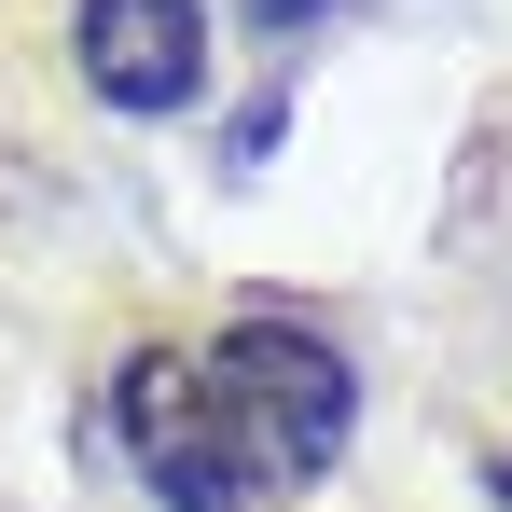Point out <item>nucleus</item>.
I'll use <instances>...</instances> for the list:
<instances>
[{"mask_svg": "<svg viewBox=\"0 0 512 512\" xmlns=\"http://www.w3.org/2000/svg\"><path fill=\"white\" fill-rule=\"evenodd\" d=\"M70 28H84V84L111 111H180L208 84V14L194 0H84Z\"/></svg>", "mask_w": 512, "mask_h": 512, "instance_id": "nucleus-2", "label": "nucleus"}, {"mask_svg": "<svg viewBox=\"0 0 512 512\" xmlns=\"http://www.w3.org/2000/svg\"><path fill=\"white\" fill-rule=\"evenodd\" d=\"M250 14H263V28H291V14H305V0H250Z\"/></svg>", "mask_w": 512, "mask_h": 512, "instance_id": "nucleus-3", "label": "nucleus"}, {"mask_svg": "<svg viewBox=\"0 0 512 512\" xmlns=\"http://www.w3.org/2000/svg\"><path fill=\"white\" fill-rule=\"evenodd\" d=\"M346 360L291 319H236L208 346H139L125 360V457L167 512H277L346 457Z\"/></svg>", "mask_w": 512, "mask_h": 512, "instance_id": "nucleus-1", "label": "nucleus"}]
</instances>
